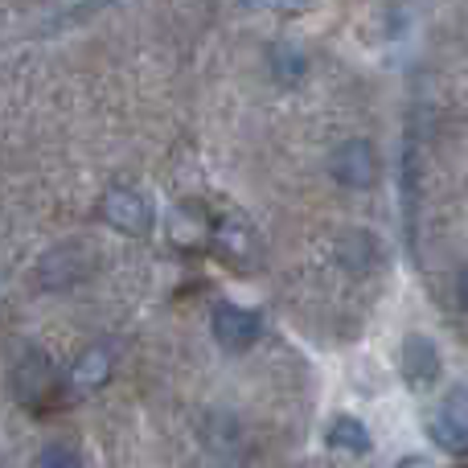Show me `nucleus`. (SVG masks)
I'll use <instances>...</instances> for the list:
<instances>
[{"label": "nucleus", "instance_id": "1", "mask_svg": "<svg viewBox=\"0 0 468 468\" xmlns=\"http://www.w3.org/2000/svg\"><path fill=\"white\" fill-rule=\"evenodd\" d=\"M329 177L337 181L341 189H370V186H378V177H382L378 148H374L366 136L341 140V144L329 153Z\"/></svg>", "mask_w": 468, "mask_h": 468}, {"label": "nucleus", "instance_id": "2", "mask_svg": "<svg viewBox=\"0 0 468 468\" xmlns=\"http://www.w3.org/2000/svg\"><path fill=\"white\" fill-rule=\"evenodd\" d=\"M428 431L444 452L468 456V387H452L444 399H440Z\"/></svg>", "mask_w": 468, "mask_h": 468}, {"label": "nucleus", "instance_id": "3", "mask_svg": "<svg viewBox=\"0 0 468 468\" xmlns=\"http://www.w3.org/2000/svg\"><path fill=\"white\" fill-rule=\"evenodd\" d=\"M103 218L115 230L140 239V234L153 230V202H148V194H140L132 186H112L103 194Z\"/></svg>", "mask_w": 468, "mask_h": 468}, {"label": "nucleus", "instance_id": "4", "mask_svg": "<svg viewBox=\"0 0 468 468\" xmlns=\"http://www.w3.org/2000/svg\"><path fill=\"white\" fill-rule=\"evenodd\" d=\"M214 247H218V255L230 259L234 267H259V259H263L259 230L250 227V218H242V214H222V218L214 222Z\"/></svg>", "mask_w": 468, "mask_h": 468}, {"label": "nucleus", "instance_id": "5", "mask_svg": "<svg viewBox=\"0 0 468 468\" xmlns=\"http://www.w3.org/2000/svg\"><path fill=\"white\" fill-rule=\"evenodd\" d=\"M259 333H263V321H259V313H250V308H239V304L214 308V337H218V346L230 349V354L250 349L259 341Z\"/></svg>", "mask_w": 468, "mask_h": 468}, {"label": "nucleus", "instance_id": "6", "mask_svg": "<svg viewBox=\"0 0 468 468\" xmlns=\"http://www.w3.org/2000/svg\"><path fill=\"white\" fill-rule=\"evenodd\" d=\"M399 370H403L407 387L423 390L431 387V382L440 378V349L431 337H423V333H411V337L403 341V349H399Z\"/></svg>", "mask_w": 468, "mask_h": 468}, {"label": "nucleus", "instance_id": "7", "mask_svg": "<svg viewBox=\"0 0 468 468\" xmlns=\"http://www.w3.org/2000/svg\"><path fill=\"white\" fill-rule=\"evenodd\" d=\"M112 366H115V357H112V349H107V346L82 349V354L74 357V366H70L74 390H99V387H107V378H112Z\"/></svg>", "mask_w": 468, "mask_h": 468}, {"label": "nucleus", "instance_id": "8", "mask_svg": "<svg viewBox=\"0 0 468 468\" xmlns=\"http://www.w3.org/2000/svg\"><path fill=\"white\" fill-rule=\"evenodd\" d=\"M324 440H329L333 452H346V456H366L374 448L366 423L354 420V415H337V420L329 423V431H324Z\"/></svg>", "mask_w": 468, "mask_h": 468}, {"label": "nucleus", "instance_id": "9", "mask_svg": "<svg viewBox=\"0 0 468 468\" xmlns=\"http://www.w3.org/2000/svg\"><path fill=\"white\" fill-rule=\"evenodd\" d=\"M16 390H21L25 403H33L37 395H46V387L54 382V366H49L46 354H29L21 366H16Z\"/></svg>", "mask_w": 468, "mask_h": 468}, {"label": "nucleus", "instance_id": "10", "mask_svg": "<svg viewBox=\"0 0 468 468\" xmlns=\"http://www.w3.org/2000/svg\"><path fill=\"white\" fill-rule=\"evenodd\" d=\"M337 259L354 271H366V267L378 263V239L370 230H349L346 239L337 242Z\"/></svg>", "mask_w": 468, "mask_h": 468}, {"label": "nucleus", "instance_id": "11", "mask_svg": "<svg viewBox=\"0 0 468 468\" xmlns=\"http://www.w3.org/2000/svg\"><path fill=\"white\" fill-rule=\"evenodd\" d=\"M271 62H275V79H288V82H296L300 74H304V54L300 49H292V46H280L271 54Z\"/></svg>", "mask_w": 468, "mask_h": 468}, {"label": "nucleus", "instance_id": "12", "mask_svg": "<svg viewBox=\"0 0 468 468\" xmlns=\"http://www.w3.org/2000/svg\"><path fill=\"white\" fill-rule=\"evenodd\" d=\"M37 468H82V461H79V452H74V448L46 444V448H41V456H37Z\"/></svg>", "mask_w": 468, "mask_h": 468}, {"label": "nucleus", "instance_id": "13", "mask_svg": "<svg viewBox=\"0 0 468 468\" xmlns=\"http://www.w3.org/2000/svg\"><path fill=\"white\" fill-rule=\"evenodd\" d=\"M456 300H461V308L468 313V267H461V275H456Z\"/></svg>", "mask_w": 468, "mask_h": 468}, {"label": "nucleus", "instance_id": "14", "mask_svg": "<svg viewBox=\"0 0 468 468\" xmlns=\"http://www.w3.org/2000/svg\"><path fill=\"white\" fill-rule=\"evenodd\" d=\"M399 468H436L428 461V456H403V461H399Z\"/></svg>", "mask_w": 468, "mask_h": 468}]
</instances>
